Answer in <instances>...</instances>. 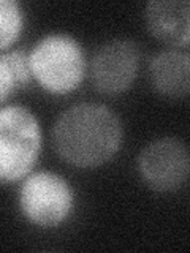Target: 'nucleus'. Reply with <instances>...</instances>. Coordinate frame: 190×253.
<instances>
[{
    "instance_id": "obj_4",
    "label": "nucleus",
    "mask_w": 190,
    "mask_h": 253,
    "mask_svg": "<svg viewBox=\"0 0 190 253\" xmlns=\"http://www.w3.org/2000/svg\"><path fill=\"white\" fill-rule=\"evenodd\" d=\"M21 215L37 228H57L75 211V190L59 172L40 169L21 180L18 192Z\"/></svg>"
},
{
    "instance_id": "obj_1",
    "label": "nucleus",
    "mask_w": 190,
    "mask_h": 253,
    "mask_svg": "<svg viewBox=\"0 0 190 253\" xmlns=\"http://www.w3.org/2000/svg\"><path fill=\"white\" fill-rule=\"evenodd\" d=\"M122 122L101 103L83 101L63 109L52 126V144L63 162L81 169L108 163L122 146Z\"/></svg>"
},
{
    "instance_id": "obj_10",
    "label": "nucleus",
    "mask_w": 190,
    "mask_h": 253,
    "mask_svg": "<svg viewBox=\"0 0 190 253\" xmlns=\"http://www.w3.org/2000/svg\"><path fill=\"white\" fill-rule=\"evenodd\" d=\"M26 14L18 0H0V51L11 47L24 32Z\"/></svg>"
},
{
    "instance_id": "obj_2",
    "label": "nucleus",
    "mask_w": 190,
    "mask_h": 253,
    "mask_svg": "<svg viewBox=\"0 0 190 253\" xmlns=\"http://www.w3.org/2000/svg\"><path fill=\"white\" fill-rule=\"evenodd\" d=\"M29 70L43 90L51 95H68L83 84L87 57L81 42L67 32H49L30 47Z\"/></svg>"
},
{
    "instance_id": "obj_7",
    "label": "nucleus",
    "mask_w": 190,
    "mask_h": 253,
    "mask_svg": "<svg viewBox=\"0 0 190 253\" xmlns=\"http://www.w3.org/2000/svg\"><path fill=\"white\" fill-rule=\"evenodd\" d=\"M144 21L158 42L174 47H187L190 42L189 0H150L144 10Z\"/></svg>"
},
{
    "instance_id": "obj_9",
    "label": "nucleus",
    "mask_w": 190,
    "mask_h": 253,
    "mask_svg": "<svg viewBox=\"0 0 190 253\" xmlns=\"http://www.w3.org/2000/svg\"><path fill=\"white\" fill-rule=\"evenodd\" d=\"M32 81L27 54L22 49L0 52V105L10 100Z\"/></svg>"
},
{
    "instance_id": "obj_3",
    "label": "nucleus",
    "mask_w": 190,
    "mask_h": 253,
    "mask_svg": "<svg viewBox=\"0 0 190 253\" xmlns=\"http://www.w3.org/2000/svg\"><path fill=\"white\" fill-rule=\"evenodd\" d=\"M42 149L43 130L34 111L18 103L0 106V184L21 182Z\"/></svg>"
},
{
    "instance_id": "obj_8",
    "label": "nucleus",
    "mask_w": 190,
    "mask_h": 253,
    "mask_svg": "<svg viewBox=\"0 0 190 253\" xmlns=\"http://www.w3.org/2000/svg\"><path fill=\"white\" fill-rule=\"evenodd\" d=\"M149 76L155 92L171 100L186 98L190 89V55L187 51L157 52L149 63Z\"/></svg>"
},
{
    "instance_id": "obj_6",
    "label": "nucleus",
    "mask_w": 190,
    "mask_h": 253,
    "mask_svg": "<svg viewBox=\"0 0 190 253\" xmlns=\"http://www.w3.org/2000/svg\"><path fill=\"white\" fill-rule=\"evenodd\" d=\"M140 60V47L129 38H113L103 43L89 63L94 87L103 95L127 92L138 76Z\"/></svg>"
},
{
    "instance_id": "obj_5",
    "label": "nucleus",
    "mask_w": 190,
    "mask_h": 253,
    "mask_svg": "<svg viewBox=\"0 0 190 253\" xmlns=\"http://www.w3.org/2000/svg\"><path fill=\"white\" fill-rule=\"evenodd\" d=\"M141 180L157 193H171L187 182L189 147L182 139L163 136L150 141L137 160Z\"/></svg>"
}]
</instances>
